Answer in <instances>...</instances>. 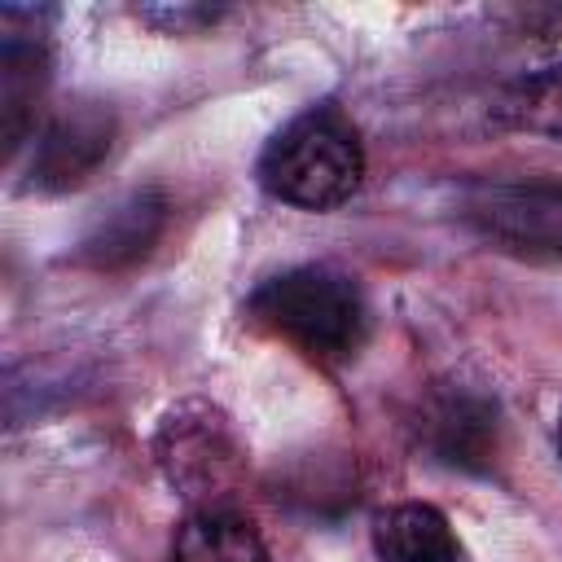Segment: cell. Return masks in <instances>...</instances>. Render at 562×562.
Segmentation results:
<instances>
[{
    "label": "cell",
    "instance_id": "obj_10",
    "mask_svg": "<svg viewBox=\"0 0 562 562\" xmlns=\"http://www.w3.org/2000/svg\"><path fill=\"white\" fill-rule=\"evenodd\" d=\"M167 562H272L259 527L233 505L189 509L176 527Z\"/></svg>",
    "mask_w": 562,
    "mask_h": 562
},
{
    "label": "cell",
    "instance_id": "obj_7",
    "mask_svg": "<svg viewBox=\"0 0 562 562\" xmlns=\"http://www.w3.org/2000/svg\"><path fill=\"white\" fill-rule=\"evenodd\" d=\"M417 443L448 470L487 474L501 452V404L474 386H430L413 417Z\"/></svg>",
    "mask_w": 562,
    "mask_h": 562
},
{
    "label": "cell",
    "instance_id": "obj_12",
    "mask_svg": "<svg viewBox=\"0 0 562 562\" xmlns=\"http://www.w3.org/2000/svg\"><path fill=\"white\" fill-rule=\"evenodd\" d=\"M145 18H149V22H167V31L184 35V31H193V26H206V22H215L220 13H215V9H198V4H184V9H145Z\"/></svg>",
    "mask_w": 562,
    "mask_h": 562
},
{
    "label": "cell",
    "instance_id": "obj_9",
    "mask_svg": "<svg viewBox=\"0 0 562 562\" xmlns=\"http://www.w3.org/2000/svg\"><path fill=\"white\" fill-rule=\"evenodd\" d=\"M369 536L378 562H470V549L448 522V514L426 501L386 505L373 518Z\"/></svg>",
    "mask_w": 562,
    "mask_h": 562
},
{
    "label": "cell",
    "instance_id": "obj_5",
    "mask_svg": "<svg viewBox=\"0 0 562 562\" xmlns=\"http://www.w3.org/2000/svg\"><path fill=\"white\" fill-rule=\"evenodd\" d=\"M53 9H22L9 4L0 13V136L4 158H13L35 127V114L44 105V92L53 83V44L48 22Z\"/></svg>",
    "mask_w": 562,
    "mask_h": 562
},
{
    "label": "cell",
    "instance_id": "obj_8",
    "mask_svg": "<svg viewBox=\"0 0 562 562\" xmlns=\"http://www.w3.org/2000/svg\"><path fill=\"white\" fill-rule=\"evenodd\" d=\"M167 193L162 189H132L123 193L110 211H101L88 233L75 241V263L92 268V272H123L132 263H140L158 237L167 233Z\"/></svg>",
    "mask_w": 562,
    "mask_h": 562
},
{
    "label": "cell",
    "instance_id": "obj_11",
    "mask_svg": "<svg viewBox=\"0 0 562 562\" xmlns=\"http://www.w3.org/2000/svg\"><path fill=\"white\" fill-rule=\"evenodd\" d=\"M487 114H492L496 127L544 136V140H562V61L509 79L492 97Z\"/></svg>",
    "mask_w": 562,
    "mask_h": 562
},
{
    "label": "cell",
    "instance_id": "obj_2",
    "mask_svg": "<svg viewBox=\"0 0 562 562\" xmlns=\"http://www.w3.org/2000/svg\"><path fill=\"white\" fill-rule=\"evenodd\" d=\"M268 198L299 211H338L364 180V145L338 105H307L259 154L255 167Z\"/></svg>",
    "mask_w": 562,
    "mask_h": 562
},
{
    "label": "cell",
    "instance_id": "obj_1",
    "mask_svg": "<svg viewBox=\"0 0 562 562\" xmlns=\"http://www.w3.org/2000/svg\"><path fill=\"white\" fill-rule=\"evenodd\" d=\"M246 321L325 369L356 360L373 329L364 290L329 263H299L268 277L246 299Z\"/></svg>",
    "mask_w": 562,
    "mask_h": 562
},
{
    "label": "cell",
    "instance_id": "obj_13",
    "mask_svg": "<svg viewBox=\"0 0 562 562\" xmlns=\"http://www.w3.org/2000/svg\"><path fill=\"white\" fill-rule=\"evenodd\" d=\"M558 461H562V413H558Z\"/></svg>",
    "mask_w": 562,
    "mask_h": 562
},
{
    "label": "cell",
    "instance_id": "obj_6",
    "mask_svg": "<svg viewBox=\"0 0 562 562\" xmlns=\"http://www.w3.org/2000/svg\"><path fill=\"white\" fill-rule=\"evenodd\" d=\"M119 136V119L105 101H66L57 105L31 145L26 189L35 193H70L97 176Z\"/></svg>",
    "mask_w": 562,
    "mask_h": 562
},
{
    "label": "cell",
    "instance_id": "obj_4",
    "mask_svg": "<svg viewBox=\"0 0 562 562\" xmlns=\"http://www.w3.org/2000/svg\"><path fill=\"white\" fill-rule=\"evenodd\" d=\"M461 224L492 250L527 263H562V180L505 176L461 193Z\"/></svg>",
    "mask_w": 562,
    "mask_h": 562
},
{
    "label": "cell",
    "instance_id": "obj_3",
    "mask_svg": "<svg viewBox=\"0 0 562 562\" xmlns=\"http://www.w3.org/2000/svg\"><path fill=\"white\" fill-rule=\"evenodd\" d=\"M154 465L167 487L184 496L193 509L228 505L224 496L237 487L246 470V448L228 422V413L211 400H180L158 417L154 430Z\"/></svg>",
    "mask_w": 562,
    "mask_h": 562
}]
</instances>
